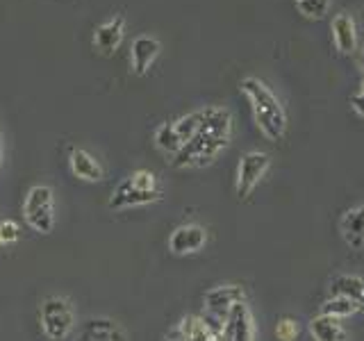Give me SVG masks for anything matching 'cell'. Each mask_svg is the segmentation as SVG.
I'll return each instance as SVG.
<instances>
[{"label":"cell","instance_id":"cell-1","mask_svg":"<svg viewBox=\"0 0 364 341\" xmlns=\"http://www.w3.org/2000/svg\"><path fill=\"white\" fill-rule=\"evenodd\" d=\"M242 91L250 102L259 132L269 141H282L284 132H287V114H284V107L280 105L276 94L257 77H244Z\"/></svg>","mask_w":364,"mask_h":341},{"label":"cell","instance_id":"cell-2","mask_svg":"<svg viewBox=\"0 0 364 341\" xmlns=\"http://www.w3.org/2000/svg\"><path fill=\"white\" fill-rule=\"evenodd\" d=\"M39 325L50 341H66L75 328V310L71 301L62 298V296L43 298L39 305Z\"/></svg>","mask_w":364,"mask_h":341},{"label":"cell","instance_id":"cell-3","mask_svg":"<svg viewBox=\"0 0 364 341\" xmlns=\"http://www.w3.org/2000/svg\"><path fill=\"white\" fill-rule=\"evenodd\" d=\"M23 221L37 234H50L55 230V193L48 185L30 187L23 200Z\"/></svg>","mask_w":364,"mask_h":341},{"label":"cell","instance_id":"cell-4","mask_svg":"<svg viewBox=\"0 0 364 341\" xmlns=\"http://www.w3.org/2000/svg\"><path fill=\"white\" fill-rule=\"evenodd\" d=\"M230 139H223V136H214L208 132H198L193 139H189L180 151L173 155V166L176 168H200L212 164L216 157H219Z\"/></svg>","mask_w":364,"mask_h":341},{"label":"cell","instance_id":"cell-5","mask_svg":"<svg viewBox=\"0 0 364 341\" xmlns=\"http://www.w3.org/2000/svg\"><path fill=\"white\" fill-rule=\"evenodd\" d=\"M271 166V159L267 153L262 151H250L244 153L242 159L237 164V173H235V191L239 198H248L253 189L259 185V180L264 178V173Z\"/></svg>","mask_w":364,"mask_h":341},{"label":"cell","instance_id":"cell-6","mask_svg":"<svg viewBox=\"0 0 364 341\" xmlns=\"http://www.w3.org/2000/svg\"><path fill=\"white\" fill-rule=\"evenodd\" d=\"M208 244V230L198 223H185L178 225L168 237V250L178 257L196 255Z\"/></svg>","mask_w":364,"mask_h":341},{"label":"cell","instance_id":"cell-7","mask_svg":"<svg viewBox=\"0 0 364 341\" xmlns=\"http://www.w3.org/2000/svg\"><path fill=\"white\" fill-rule=\"evenodd\" d=\"M225 341H255V318L250 307L244 303H237L230 307L223 325Z\"/></svg>","mask_w":364,"mask_h":341},{"label":"cell","instance_id":"cell-8","mask_svg":"<svg viewBox=\"0 0 364 341\" xmlns=\"http://www.w3.org/2000/svg\"><path fill=\"white\" fill-rule=\"evenodd\" d=\"M244 301H246V291L242 284H219V287H212L203 296L205 312L219 318H225L232 305L244 303Z\"/></svg>","mask_w":364,"mask_h":341},{"label":"cell","instance_id":"cell-9","mask_svg":"<svg viewBox=\"0 0 364 341\" xmlns=\"http://www.w3.org/2000/svg\"><path fill=\"white\" fill-rule=\"evenodd\" d=\"M162 198V191H141L136 189L130 178H125L114 187L109 196V207L112 210H130V207H144V205H153Z\"/></svg>","mask_w":364,"mask_h":341},{"label":"cell","instance_id":"cell-10","mask_svg":"<svg viewBox=\"0 0 364 341\" xmlns=\"http://www.w3.org/2000/svg\"><path fill=\"white\" fill-rule=\"evenodd\" d=\"M339 232L350 250L364 248V202L353 205L339 219Z\"/></svg>","mask_w":364,"mask_h":341},{"label":"cell","instance_id":"cell-11","mask_svg":"<svg viewBox=\"0 0 364 341\" xmlns=\"http://www.w3.org/2000/svg\"><path fill=\"white\" fill-rule=\"evenodd\" d=\"M330 30H333L335 48L341 55H350L358 48V28H355V21H353L350 14L339 11V14L333 18V23H330Z\"/></svg>","mask_w":364,"mask_h":341},{"label":"cell","instance_id":"cell-12","mask_svg":"<svg viewBox=\"0 0 364 341\" xmlns=\"http://www.w3.org/2000/svg\"><path fill=\"white\" fill-rule=\"evenodd\" d=\"M68 168H71V173L82 180V182H100L102 180V166L98 164V159L82 151V148H73L71 155H68Z\"/></svg>","mask_w":364,"mask_h":341},{"label":"cell","instance_id":"cell-13","mask_svg":"<svg viewBox=\"0 0 364 341\" xmlns=\"http://www.w3.org/2000/svg\"><path fill=\"white\" fill-rule=\"evenodd\" d=\"M159 41L148 37V34H144V37H136L130 45V60H132V71L136 75H144L148 68H151V64L155 62V57L159 55Z\"/></svg>","mask_w":364,"mask_h":341},{"label":"cell","instance_id":"cell-14","mask_svg":"<svg viewBox=\"0 0 364 341\" xmlns=\"http://www.w3.org/2000/svg\"><path fill=\"white\" fill-rule=\"evenodd\" d=\"M123 28H125L123 16H114L107 23L98 26L96 32H94L96 48L100 53H105V55H112L121 45V41H123Z\"/></svg>","mask_w":364,"mask_h":341},{"label":"cell","instance_id":"cell-15","mask_svg":"<svg viewBox=\"0 0 364 341\" xmlns=\"http://www.w3.org/2000/svg\"><path fill=\"white\" fill-rule=\"evenodd\" d=\"M203 123H200V132H208L214 136H223V139H230L232 134V117L230 112L223 107H203Z\"/></svg>","mask_w":364,"mask_h":341},{"label":"cell","instance_id":"cell-16","mask_svg":"<svg viewBox=\"0 0 364 341\" xmlns=\"http://www.w3.org/2000/svg\"><path fill=\"white\" fill-rule=\"evenodd\" d=\"M310 337L314 341H348V332L339 318L326 314H316L310 321Z\"/></svg>","mask_w":364,"mask_h":341},{"label":"cell","instance_id":"cell-17","mask_svg":"<svg viewBox=\"0 0 364 341\" xmlns=\"http://www.w3.org/2000/svg\"><path fill=\"white\" fill-rule=\"evenodd\" d=\"M330 296H344L360 307L364 305V278L355 273H341L330 280Z\"/></svg>","mask_w":364,"mask_h":341},{"label":"cell","instance_id":"cell-18","mask_svg":"<svg viewBox=\"0 0 364 341\" xmlns=\"http://www.w3.org/2000/svg\"><path fill=\"white\" fill-rule=\"evenodd\" d=\"M80 341H123V332L109 318H91Z\"/></svg>","mask_w":364,"mask_h":341},{"label":"cell","instance_id":"cell-19","mask_svg":"<svg viewBox=\"0 0 364 341\" xmlns=\"http://www.w3.org/2000/svg\"><path fill=\"white\" fill-rule=\"evenodd\" d=\"M178 330L185 337V341H219L212 330L205 325L203 316H185L182 321L178 323Z\"/></svg>","mask_w":364,"mask_h":341},{"label":"cell","instance_id":"cell-20","mask_svg":"<svg viewBox=\"0 0 364 341\" xmlns=\"http://www.w3.org/2000/svg\"><path fill=\"white\" fill-rule=\"evenodd\" d=\"M362 307L358 303H353L350 298H344V296H328V298L321 303V312L318 314H326V316H333V318H348L353 314H358Z\"/></svg>","mask_w":364,"mask_h":341},{"label":"cell","instance_id":"cell-21","mask_svg":"<svg viewBox=\"0 0 364 341\" xmlns=\"http://www.w3.org/2000/svg\"><path fill=\"white\" fill-rule=\"evenodd\" d=\"M155 146L164 155H171V157H173L182 148V141H180V136L176 134V128H173V123H171V121L162 123L157 128V132H155Z\"/></svg>","mask_w":364,"mask_h":341},{"label":"cell","instance_id":"cell-22","mask_svg":"<svg viewBox=\"0 0 364 341\" xmlns=\"http://www.w3.org/2000/svg\"><path fill=\"white\" fill-rule=\"evenodd\" d=\"M171 123H173L176 134L180 136L182 146H185L189 139H193V136L200 132L203 114H200V109H196V112H189V114H185V117H180L178 121H171Z\"/></svg>","mask_w":364,"mask_h":341},{"label":"cell","instance_id":"cell-23","mask_svg":"<svg viewBox=\"0 0 364 341\" xmlns=\"http://www.w3.org/2000/svg\"><path fill=\"white\" fill-rule=\"evenodd\" d=\"M294 3H296V9H299L305 18H312V21L323 18L330 9V0H294Z\"/></svg>","mask_w":364,"mask_h":341},{"label":"cell","instance_id":"cell-24","mask_svg":"<svg viewBox=\"0 0 364 341\" xmlns=\"http://www.w3.org/2000/svg\"><path fill=\"white\" fill-rule=\"evenodd\" d=\"M301 323L291 316H280L276 323V339L278 341H299Z\"/></svg>","mask_w":364,"mask_h":341},{"label":"cell","instance_id":"cell-25","mask_svg":"<svg viewBox=\"0 0 364 341\" xmlns=\"http://www.w3.org/2000/svg\"><path fill=\"white\" fill-rule=\"evenodd\" d=\"M128 178H130V182L136 189H141V191H159V182H157V175L153 173V170L139 168V170H134V173H130Z\"/></svg>","mask_w":364,"mask_h":341},{"label":"cell","instance_id":"cell-26","mask_svg":"<svg viewBox=\"0 0 364 341\" xmlns=\"http://www.w3.org/2000/svg\"><path fill=\"white\" fill-rule=\"evenodd\" d=\"M18 239H21V225L16 221H11V219L0 221V242H3V246L16 244Z\"/></svg>","mask_w":364,"mask_h":341},{"label":"cell","instance_id":"cell-27","mask_svg":"<svg viewBox=\"0 0 364 341\" xmlns=\"http://www.w3.org/2000/svg\"><path fill=\"white\" fill-rule=\"evenodd\" d=\"M350 107H353V112L358 114V117L364 119V91H358V94L350 98Z\"/></svg>","mask_w":364,"mask_h":341},{"label":"cell","instance_id":"cell-28","mask_svg":"<svg viewBox=\"0 0 364 341\" xmlns=\"http://www.w3.org/2000/svg\"><path fill=\"white\" fill-rule=\"evenodd\" d=\"M164 341H185V337H182V332H180V330H178V325L173 328V330H171V332L164 337Z\"/></svg>","mask_w":364,"mask_h":341},{"label":"cell","instance_id":"cell-29","mask_svg":"<svg viewBox=\"0 0 364 341\" xmlns=\"http://www.w3.org/2000/svg\"><path fill=\"white\" fill-rule=\"evenodd\" d=\"M360 64H362V71H364V50H362V55H360Z\"/></svg>","mask_w":364,"mask_h":341},{"label":"cell","instance_id":"cell-30","mask_svg":"<svg viewBox=\"0 0 364 341\" xmlns=\"http://www.w3.org/2000/svg\"><path fill=\"white\" fill-rule=\"evenodd\" d=\"M0 153H3V132H0Z\"/></svg>","mask_w":364,"mask_h":341},{"label":"cell","instance_id":"cell-31","mask_svg":"<svg viewBox=\"0 0 364 341\" xmlns=\"http://www.w3.org/2000/svg\"><path fill=\"white\" fill-rule=\"evenodd\" d=\"M0 248H3V242H0Z\"/></svg>","mask_w":364,"mask_h":341},{"label":"cell","instance_id":"cell-32","mask_svg":"<svg viewBox=\"0 0 364 341\" xmlns=\"http://www.w3.org/2000/svg\"><path fill=\"white\" fill-rule=\"evenodd\" d=\"M362 278H364V276H362ZM362 310H364V305H362Z\"/></svg>","mask_w":364,"mask_h":341}]
</instances>
